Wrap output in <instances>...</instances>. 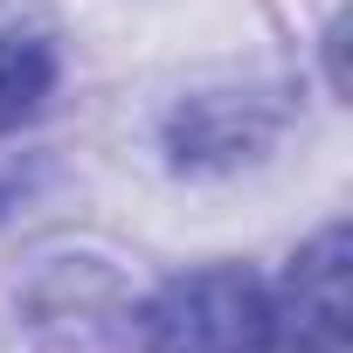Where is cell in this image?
Wrapping results in <instances>:
<instances>
[{"mask_svg":"<svg viewBox=\"0 0 353 353\" xmlns=\"http://www.w3.org/2000/svg\"><path fill=\"white\" fill-rule=\"evenodd\" d=\"M139 339L145 353H277L270 291L243 263L188 270L139 312Z\"/></svg>","mask_w":353,"mask_h":353,"instance_id":"6da1fadb","label":"cell"},{"mask_svg":"<svg viewBox=\"0 0 353 353\" xmlns=\"http://www.w3.org/2000/svg\"><path fill=\"white\" fill-rule=\"evenodd\" d=\"M284 125H291L284 90H201L173 104L166 159L181 173H236V166H256Z\"/></svg>","mask_w":353,"mask_h":353,"instance_id":"7a4b0ae2","label":"cell"},{"mask_svg":"<svg viewBox=\"0 0 353 353\" xmlns=\"http://www.w3.org/2000/svg\"><path fill=\"white\" fill-rule=\"evenodd\" d=\"M346 263H353L346 222L319 229V236L291 256V270H284V284H277V298H270V332H277L284 353H346V346H353Z\"/></svg>","mask_w":353,"mask_h":353,"instance_id":"3957f363","label":"cell"},{"mask_svg":"<svg viewBox=\"0 0 353 353\" xmlns=\"http://www.w3.org/2000/svg\"><path fill=\"white\" fill-rule=\"evenodd\" d=\"M56 77H63V56H56L49 35L0 28V132L28 125V118L56 97Z\"/></svg>","mask_w":353,"mask_h":353,"instance_id":"277c9868","label":"cell"},{"mask_svg":"<svg viewBox=\"0 0 353 353\" xmlns=\"http://www.w3.org/2000/svg\"><path fill=\"white\" fill-rule=\"evenodd\" d=\"M0 215H8V173H0Z\"/></svg>","mask_w":353,"mask_h":353,"instance_id":"5b68a950","label":"cell"}]
</instances>
